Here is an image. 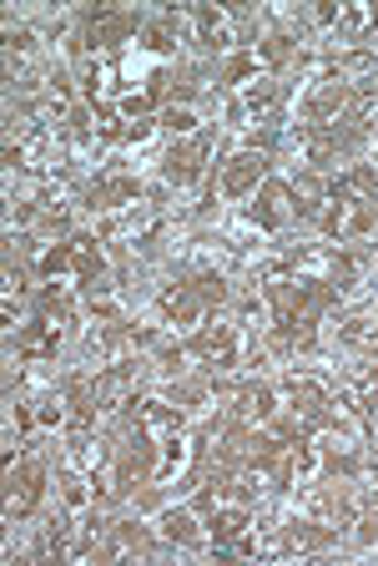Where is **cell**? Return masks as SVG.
<instances>
[{
	"instance_id": "obj_1",
	"label": "cell",
	"mask_w": 378,
	"mask_h": 566,
	"mask_svg": "<svg viewBox=\"0 0 378 566\" xmlns=\"http://www.w3.org/2000/svg\"><path fill=\"white\" fill-rule=\"evenodd\" d=\"M318 223H323L328 238H339V243L364 238L368 228H374V203L349 198V193H339V187H328V203H323V212H318Z\"/></svg>"
},
{
	"instance_id": "obj_2",
	"label": "cell",
	"mask_w": 378,
	"mask_h": 566,
	"mask_svg": "<svg viewBox=\"0 0 378 566\" xmlns=\"http://www.w3.org/2000/svg\"><path fill=\"white\" fill-rule=\"evenodd\" d=\"M277 117V86L273 81H237L233 102H227V122L233 127H258V122Z\"/></svg>"
},
{
	"instance_id": "obj_3",
	"label": "cell",
	"mask_w": 378,
	"mask_h": 566,
	"mask_svg": "<svg viewBox=\"0 0 378 566\" xmlns=\"http://www.w3.org/2000/svg\"><path fill=\"white\" fill-rule=\"evenodd\" d=\"M349 102H353V81H343V77L328 71L314 92H308V102H303V117H308V127H333Z\"/></svg>"
},
{
	"instance_id": "obj_4",
	"label": "cell",
	"mask_w": 378,
	"mask_h": 566,
	"mask_svg": "<svg viewBox=\"0 0 378 566\" xmlns=\"http://www.w3.org/2000/svg\"><path fill=\"white\" fill-rule=\"evenodd\" d=\"M293 218H298L293 187H287V183H262L258 187V203H252V223H258L262 233H283Z\"/></svg>"
},
{
	"instance_id": "obj_5",
	"label": "cell",
	"mask_w": 378,
	"mask_h": 566,
	"mask_svg": "<svg viewBox=\"0 0 378 566\" xmlns=\"http://www.w3.org/2000/svg\"><path fill=\"white\" fill-rule=\"evenodd\" d=\"M222 400L233 405L237 425H248V430H258V425H273V420H277V395L268 390V384H243V390H222Z\"/></svg>"
},
{
	"instance_id": "obj_6",
	"label": "cell",
	"mask_w": 378,
	"mask_h": 566,
	"mask_svg": "<svg viewBox=\"0 0 378 566\" xmlns=\"http://www.w3.org/2000/svg\"><path fill=\"white\" fill-rule=\"evenodd\" d=\"M262 172H268V158H262L258 147H243V152H233V158L222 162V193L227 198H248V193H258Z\"/></svg>"
},
{
	"instance_id": "obj_7",
	"label": "cell",
	"mask_w": 378,
	"mask_h": 566,
	"mask_svg": "<svg viewBox=\"0 0 378 566\" xmlns=\"http://www.w3.org/2000/svg\"><path fill=\"white\" fill-rule=\"evenodd\" d=\"M192 349L208 369H237L243 365V334H237L233 324H212V330H202Z\"/></svg>"
},
{
	"instance_id": "obj_8",
	"label": "cell",
	"mask_w": 378,
	"mask_h": 566,
	"mask_svg": "<svg viewBox=\"0 0 378 566\" xmlns=\"http://www.w3.org/2000/svg\"><path fill=\"white\" fill-rule=\"evenodd\" d=\"M61 324H66V319H56V314H46V309H40L26 330H21V339H15V355L31 359V365H40V359H56V349H61Z\"/></svg>"
},
{
	"instance_id": "obj_9",
	"label": "cell",
	"mask_w": 378,
	"mask_h": 566,
	"mask_svg": "<svg viewBox=\"0 0 378 566\" xmlns=\"http://www.w3.org/2000/svg\"><path fill=\"white\" fill-rule=\"evenodd\" d=\"M131 31H137V21H131L127 11H111V5H96V11L86 15V41H92V51H111V46L127 41Z\"/></svg>"
},
{
	"instance_id": "obj_10",
	"label": "cell",
	"mask_w": 378,
	"mask_h": 566,
	"mask_svg": "<svg viewBox=\"0 0 378 566\" xmlns=\"http://www.w3.org/2000/svg\"><path fill=\"white\" fill-rule=\"evenodd\" d=\"M202 314H208V303H202L197 284H172L162 293V319L167 324H202Z\"/></svg>"
},
{
	"instance_id": "obj_11",
	"label": "cell",
	"mask_w": 378,
	"mask_h": 566,
	"mask_svg": "<svg viewBox=\"0 0 378 566\" xmlns=\"http://www.w3.org/2000/svg\"><path fill=\"white\" fill-rule=\"evenodd\" d=\"M40 486H46V471H40V461H26L21 471L11 475V500H5V511L11 516H31L40 500Z\"/></svg>"
},
{
	"instance_id": "obj_12",
	"label": "cell",
	"mask_w": 378,
	"mask_h": 566,
	"mask_svg": "<svg viewBox=\"0 0 378 566\" xmlns=\"http://www.w3.org/2000/svg\"><path fill=\"white\" fill-rule=\"evenodd\" d=\"M66 249H71V274L81 278V284H86V289H102V274H106V258H102V243H96V238H71V243H66Z\"/></svg>"
},
{
	"instance_id": "obj_13",
	"label": "cell",
	"mask_w": 378,
	"mask_h": 566,
	"mask_svg": "<svg viewBox=\"0 0 378 566\" xmlns=\"http://www.w3.org/2000/svg\"><path fill=\"white\" fill-rule=\"evenodd\" d=\"M202 158H208V142H202V137H192L187 147H172V158H167V183L192 187L197 177H202Z\"/></svg>"
},
{
	"instance_id": "obj_14",
	"label": "cell",
	"mask_w": 378,
	"mask_h": 566,
	"mask_svg": "<svg viewBox=\"0 0 378 566\" xmlns=\"http://www.w3.org/2000/svg\"><path fill=\"white\" fill-rule=\"evenodd\" d=\"M131 369L127 365H106L102 374H96V409H121L131 395Z\"/></svg>"
},
{
	"instance_id": "obj_15",
	"label": "cell",
	"mask_w": 378,
	"mask_h": 566,
	"mask_svg": "<svg viewBox=\"0 0 378 566\" xmlns=\"http://www.w3.org/2000/svg\"><path fill=\"white\" fill-rule=\"evenodd\" d=\"M187 465H192V440L177 430V435H167V440H162V455H157V465H152V481H162V486H167L172 475H182Z\"/></svg>"
},
{
	"instance_id": "obj_16",
	"label": "cell",
	"mask_w": 378,
	"mask_h": 566,
	"mask_svg": "<svg viewBox=\"0 0 378 566\" xmlns=\"http://www.w3.org/2000/svg\"><path fill=\"white\" fill-rule=\"evenodd\" d=\"M66 461L76 465L81 475H96L106 465V440H96L92 430H76L71 435V446H66Z\"/></svg>"
},
{
	"instance_id": "obj_17",
	"label": "cell",
	"mask_w": 378,
	"mask_h": 566,
	"mask_svg": "<svg viewBox=\"0 0 378 566\" xmlns=\"http://www.w3.org/2000/svg\"><path fill=\"white\" fill-rule=\"evenodd\" d=\"M157 536L172 546H202V527H197L192 511H162L157 516Z\"/></svg>"
},
{
	"instance_id": "obj_18",
	"label": "cell",
	"mask_w": 378,
	"mask_h": 566,
	"mask_svg": "<svg viewBox=\"0 0 378 566\" xmlns=\"http://www.w3.org/2000/svg\"><path fill=\"white\" fill-rule=\"evenodd\" d=\"M142 430L146 435H157V440H167V435H177L182 430V409L177 405H167V400H142Z\"/></svg>"
},
{
	"instance_id": "obj_19",
	"label": "cell",
	"mask_w": 378,
	"mask_h": 566,
	"mask_svg": "<svg viewBox=\"0 0 378 566\" xmlns=\"http://www.w3.org/2000/svg\"><path fill=\"white\" fill-rule=\"evenodd\" d=\"M374 26H378L374 5H339V21H333V31H339L343 41H364Z\"/></svg>"
},
{
	"instance_id": "obj_20",
	"label": "cell",
	"mask_w": 378,
	"mask_h": 566,
	"mask_svg": "<svg viewBox=\"0 0 378 566\" xmlns=\"http://www.w3.org/2000/svg\"><path fill=\"white\" fill-rule=\"evenodd\" d=\"M197 31H202V41H208L212 51H227L233 46V26H227V15L212 11V5H202V11H192Z\"/></svg>"
},
{
	"instance_id": "obj_21",
	"label": "cell",
	"mask_w": 378,
	"mask_h": 566,
	"mask_svg": "<svg viewBox=\"0 0 378 566\" xmlns=\"http://www.w3.org/2000/svg\"><path fill=\"white\" fill-rule=\"evenodd\" d=\"M293 203H298V212H323V203H328V187L318 183L314 172H298V177H293Z\"/></svg>"
},
{
	"instance_id": "obj_22",
	"label": "cell",
	"mask_w": 378,
	"mask_h": 566,
	"mask_svg": "<svg viewBox=\"0 0 378 566\" xmlns=\"http://www.w3.org/2000/svg\"><path fill=\"white\" fill-rule=\"evenodd\" d=\"M102 552L106 556H137V552H146L142 527H111V536L102 541Z\"/></svg>"
},
{
	"instance_id": "obj_23",
	"label": "cell",
	"mask_w": 378,
	"mask_h": 566,
	"mask_svg": "<svg viewBox=\"0 0 378 566\" xmlns=\"http://www.w3.org/2000/svg\"><path fill=\"white\" fill-rule=\"evenodd\" d=\"M177 36H182L177 15H162V21L146 26V46H152V51H177Z\"/></svg>"
},
{
	"instance_id": "obj_24",
	"label": "cell",
	"mask_w": 378,
	"mask_h": 566,
	"mask_svg": "<svg viewBox=\"0 0 378 566\" xmlns=\"http://www.w3.org/2000/svg\"><path fill=\"white\" fill-rule=\"evenodd\" d=\"M31 46H36L31 31H11V36H5V71H11V81H15V71H21V61L31 56Z\"/></svg>"
},
{
	"instance_id": "obj_25",
	"label": "cell",
	"mask_w": 378,
	"mask_h": 566,
	"mask_svg": "<svg viewBox=\"0 0 378 566\" xmlns=\"http://www.w3.org/2000/svg\"><path fill=\"white\" fill-rule=\"evenodd\" d=\"M162 122H167L172 132H182V137H187V132H192V127H197V112H192V106H187V102H182V106L172 102L167 112H162Z\"/></svg>"
},
{
	"instance_id": "obj_26",
	"label": "cell",
	"mask_w": 378,
	"mask_h": 566,
	"mask_svg": "<svg viewBox=\"0 0 378 566\" xmlns=\"http://www.w3.org/2000/svg\"><path fill=\"white\" fill-rule=\"evenodd\" d=\"M293 56V36H283V31H273V36H262V61H287Z\"/></svg>"
},
{
	"instance_id": "obj_27",
	"label": "cell",
	"mask_w": 378,
	"mask_h": 566,
	"mask_svg": "<svg viewBox=\"0 0 378 566\" xmlns=\"http://www.w3.org/2000/svg\"><path fill=\"white\" fill-rule=\"evenodd\" d=\"M197 293H202V303L212 309V303L227 299V278H222V274H202V278H197Z\"/></svg>"
},
{
	"instance_id": "obj_28",
	"label": "cell",
	"mask_w": 378,
	"mask_h": 566,
	"mask_svg": "<svg viewBox=\"0 0 378 566\" xmlns=\"http://www.w3.org/2000/svg\"><path fill=\"white\" fill-rule=\"evenodd\" d=\"M66 198H71V183H46V187H40V208H46V212H61L66 208Z\"/></svg>"
},
{
	"instance_id": "obj_29",
	"label": "cell",
	"mask_w": 378,
	"mask_h": 566,
	"mask_svg": "<svg viewBox=\"0 0 378 566\" xmlns=\"http://www.w3.org/2000/svg\"><path fill=\"white\" fill-rule=\"evenodd\" d=\"M66 506H71L76 516L92 506V490H86V481H81V475H76V481H66Z\"/></svg>"
},
{
	"instance_id": "obj_30",
	"label": "cell",
	"mask_w": 378,
	"mask_h": 566,
	"mask_svg": "<svg viewBox=\"0 0 378 566\" xmlns=\"http://www.w3.org/2000/svg\"><path fill=\"white\" fill-rule=\"evenodd\" d=\"M121 137H127V142H131V147H142V142H152V122H146V117L127 122V132H121Z\"/></svg>"
},
{
	"instance_id": "obj_31",
	"label": "cell",
	"mask_w": 378,
	"mask_h": 566,
	"mask_svg": "<svg viewBox=\"0 0 378 566\" xmlns=\"http://www.w3.org/2000/svg\"><path fill=\"white\" fill-rule=\"evenodd\" d=\"M358 541H378V511H368V516H358Z\"/></svg>"
},
{
	"instance_id": "obj_32",
	"label": "cell",
	"mask_w": 378,
	"mask_h": 566,
	"mask_svg": "<svg viewBox=\"0 0 378 566\" xmlns=\"http://www.w3.org/2000/svg\"><path fill=\"white\" fill-rule=\"evenodd\" d=\"M40 420H46V425H61V400H40Z\"/></svg>"
},
{
	"instance_id": "obj_33",
	"label": "cell",
	"mask_w": 378,
	"mask_h": 566,
	"mask_svg": "<svg viewBox=\"0 0 378 566\" xmlns=\"http://www.w3.org/2000/svg\"><path fill=\"white\" fill-rule=\"evenodd\" d=\"M374 425H378V409H374Z\"/></svg>"
},
{
	"instance_id": "obj_34",
	"label": "cell",
	"mask_w": 378,
	"mask_h": 566,
	"mask_svg": "<svg viewBox=\"0 0 378 566\" xmlns=\"http://www.w3.org/2000/svg\"><path fill=\"white\" fill-rule=\"evenodd\" d=\"M374 96H378V92H374Z\"/></svg>"
}]
</instances>
